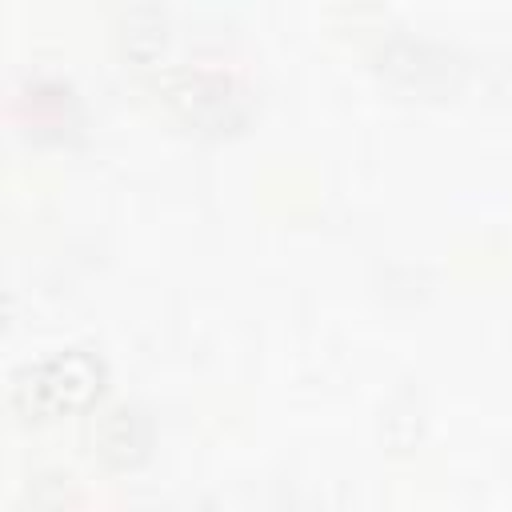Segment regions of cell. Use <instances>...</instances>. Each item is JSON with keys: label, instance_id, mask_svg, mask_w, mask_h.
Wrapping results in <instances>:
<instances>
[{"label": "cell", "instance_id": "cell-1", "mask_svg": "<svg viewBox=\"0 0 512 512\" xmlns=\"http://www.w3.org/2000/svg\"><path fill=\"white\" fill-rule=\"evenodd\" d=\"M104 380H108V364L92 348H60L20 364L8 376V404L24 420L84 412L104 392Z\"/></svg>", "mask_w": 512, "mask_h": 512}, {"label": "cell", "instance_id": "cell-2", "mask_svg": "<svg viewBox=\"0 0 512 512\" xmlns=\"http://www.w3.org/2000/svg\"><path fill=\"white\" fill-rule=\"evenodd\" d=\"M152 448V420L140 404H108L92 416V452L112 468H136Z\"/></svg>", "mask_w": 512, "mask_h": 512}, {"label": "cell", "instance_id": "cell-3", "mask_svg": "<svg viewBox=\"0 0 512 512\" xmlns=\"http://www.w3.org/2000/svg\"><path fill=\"white\" fill-rule=\"evenodd\" d=\"M172 104L200 128H228L244 116V96L228 76L192 72L172 88Z\"/></svg>", "mask_w": 512, "mask_h": 512}, {"label": "cell", "instance_id": "cell-4", "mask_svg": "<svg viewBox=\"0 0 512 512\" xmlns=\"http://www.w3.org/2000/svg\"><path fill=\"white\" fill-rule=\"evenodd\" d=\"M24 512H72L68 476H36L24 488Z\"/></svg>", "mask_w": 512, "mask_h": 512}]
</instances>
